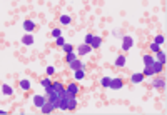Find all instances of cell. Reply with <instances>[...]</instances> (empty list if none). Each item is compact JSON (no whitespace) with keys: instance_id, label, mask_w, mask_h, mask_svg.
Returning a JSON list of instances; mask_svg holds the SVG:
<instances>
[{"instance_id":"cell-27","label":"cell","mask_w":167,"mask_h":115,"mask_svg":"<svg viewBox=\"0 0 167 115\" xmlns=\"http://www.w3.org/2000/svg\"><path fill=\"white\" fill-rule=\"evenodd\" d=\"M55 43H57L59 47H62V45L65 43V38L62 37V35H60V37H57V38H55Z\"/></svg>"},{"instance_id":"cell-15","label":"cell","mask_w":167,"mask_h":115,"mask_svg":"<svg viewBox=\"0 0 167 115\" xmlns=\"http://www.w3.org/2000/svg\"><path fill=\"white\" fill-rule=\"evenodd\" d=\"M125 65V55H119L115 58V67H124Z\"/></svg>"},{"instance_id":"cell-6","label":"cell","mask_w":167,"mask_h":115,"mask_svg":"<svg viewBox=\"0 0 167 115\" xmlns=\"http://www.w3.org/2000/svg\"><path fill=\"white\" fill-rule=\"evenodd\" d=\"M84 67H85V65L80 62L79 58H75L74 62H70L69 64V68H72V70H79V68H84Z\"/></svg>"},{"instance_id":"cell-8","label":"cell","mask_w":167,"mask_h":115,"mask_svg":"<svg viewBox=\"0 0 167 115\" xmlns=\"http://www.w3.org/2000/svg\"><path fill=\"white\" fill-rule=\"evenodd\" d=\"M23 29H25V32H27V33H30L32 30L35 29V23H34L32 20H25V22H23Z\"/></svg>"},{"instance_id":"cell-1","label":"cell","mask_w":167,"mask_h":115,"mask_svg":"<svg viewBox=\"0 0 167 115\" xmlns=\"http://www.w3.org/2000/svg\"><path fill=\"white\" fill-rule=\"evenodd\" d=\"M64 97H65V102H67V110H74L77 107V98L74 94H69L67 90L64 92Z\"/></svg>"},{"instance_id":"cell-7","label":"cell","mask_w":167,"mask_h":115,"mask_svg":"<svg viewBox=\"0 0 167 115\" xmlns=\"http://www.w3.org/2000/svg\"><path fill=\"white\" fill-rule=\"evenodd\" d=\"M44 102H45V97L44 95H35L34 97V105L35 107H39L40 108V107L44 105Z\"/></svg>"},{"instance_id":"cell-16","label":"cell","mask_w":167,"mask_h":115,"mask_svg":"<svg viewBox=\"0 0 167 115\" xmlns=\"http://www.w3.org/2000/svg\"><path fill=\"white\" fill-rule=\"evenodd\" d=\"M2 92H3V95H12L13 94V88L10 85H7V84H3L2 85Z\"/></svg>"},{"instance_id":"cell-17","label":"cell","mask_w":167,"mask_h":115,"mask_svg":"<svg viewBox=\"0 0 167 115\" xmlns=\"http://www.w3.org/2000/svg\"><path fill=\"white\" fill-rule=\"evenodd\" d=\"M144 78H146V77L142 75V74H134V75H132V84H140Z\"/></svg>"},{"instance_id":"cell-34","label":"cell","mask_w":167,"mask_h":115,"mask_svg":"<svg viewBox=\"0 0 167 115\" xmlns=\"http://www.w3.org/2000/svg\"><path fill=\"white\" fill-rule=\"evenodd\" d=\"M3 114H5V110H0V115H3Z\"/></svg>"},{"instance_id":"cell-21","label":"cell","mask_w":167,"mask_h":115,"mask_svg":"<svg viewBox=\"0 0 167 115\" xmlns=\"http://www.w3.org/2000/svg\"><path fill=\"white\" fill-rule=\"evenodd\" d=\"M156 53H157V62H160V64H166V53H164V52H160V50H159V52H156Z\"/></svg>"},{"instance_id":"cell-30","label":"cell","mask_w":167,"mask_h":115,"mask_svg":"<svg viewBox=\"0 0 167 115\" xmlns=\"http://www.w3.org/2000/svg\"><path fill=\"white\" fill-rule=\"evenodd\" d=\"M154 42H156L157 45H162V43H164V35H157V37H156V40H154Z\"/></svg>"},{"instance_id":"cell-4","label":"cell","mask_w":167,"mask_h":115,"mask_svg":"<svg viewBox=\"0 0 167 115\" xmlns=\"http://www.w3.org/2000/svg\"><path fill=\"white\" fill-rule=\"evenodd\" d=\"M132 43H134V40H132V37H124L122 38V50H129V48L132 47Z\"/></svg>"},{"instance_id":"cell-33","label":"cell","mask_w":167,"mask_h":115,"mask_svg":"<svg viewBox=\"0 0 167 115\" xmlns=\"http://www.w3.org/2000/svg\"><path fill=\"white\" fill-rule=\"evenodd\" d=\"M54 72H55V68L49 65V67H47V75H54Z\"/></svg>"},{"instance_id":"cell-28","label":"cell","mask_w":167,"mask_h":115,"mask_svg":"<svg viewBox=\"0 0 167 115\" xmlns=\"http://www.w3.org/2000/svg\"><path fill=\"white\" fill-rule=\"evenodd\" d=\"M60 35H62V30H60V29H54V30H52V37H54V38L60 37Z\"/></svg>"},{"instance_id":"cell-20","label":"cell","mask_w":167,"mask_h":115,"mask_svg":"<svg viewBox=\"0 0 167 115\" xmlns=\"http://www.w3.org/2000/svg\"><path fill=\"white\" fill-rule=\"evenodd\" d=\"M70 22H72V19H70L69 15H62V17H60V23H62V25H69Z\"/></svg>"},{"instance_id":"cell-14","label":"cell","mask_w":167,"mask_h":115,"mask_svg":"<svg viewBox=\"0 0 167 115\" xmlns=\"http://www.w3.org/2000/svg\"><path fill=\"white\" fill-rule=\"evenodd\" d=\"M152 85L156 87V88H164V87H166V80H164V78H157V80L152 82Z\"/></svg>"},{"instance_id":"cell-29","label":"cell","mask_w":167,"mask_h":115,"mask_svg":"<svg viewBox=\"0 0 167 115\" xmlns=\"http://www.w3.org/2000/svg\"><path fill=\"white\" fill-rule=\"evenodd\" d=\"M40 84H42V87H44V88H45V87H49L50 84H52V80H50L49 77H47V78H44V80H42V82H40Z\"/></svg>"},{"instance_id":"cell-18","label":"cell","mask_w":167,"mask_h":115,"mask_svg":"<svg viewBox=\"0 0 167 115\" xmlns=\"http://www.w3.org/2000/svg\"><path fill=\"white\" fill-rule=\"evenodd\" d=\"M52 87H54L55 92H65V87L62 85L60 82H52Z\"/></svg>"},{"instance_id":"cell-5","label":"cell","mask_w":167,"mask_h":115,"mask_svg":"<svg viewBox=\"0 0 167 115\" xmlns=\"http://www.w3.org/2000/svg\"><path fill=\"white\" fill-rule=\"evenodd\" d=\"M122 85H124V82L120 78H112L110 80V88L112 90H119V88H122Z\"/></svg>"},{"instance_id":"cell-31","label":"cell","mask_w":167,"mask_h":115,"mask_svg":"<svg viewBox=\"0 0 167 115\" xmlns=\"http://www.w3.org/2000/svg\"><path fill=\"white\" fill-rule=\"evenodd\" d=\"M150 50H152V52L156 53V52H159L160 48H159V45H157V43H156V42H154V43H150Z\"/></svg>"},{"instance_id":"cell-24","label":"cell","mask_w":167,"mask_h":115,"mask_svg":"<svg viewBox=\"0 0 167 115\" xmlns=\"http://www.w3.org/2000/svg\"><path fill=\"white\" fill-rule=\"evenodd\" d=\"M110 80H112L110 77H104V78L100 80V84H102V87H105V88H107V87H110Z\"/></svg>"},{"instance_id":"cell-9","label":"cell","mask_w":167,"mask_h":115,"mask_svg":"<svg viewBox=\"0 0 167 115\" xmlns=\"http://www.w3.org/2000/svg\"><path fill=\"white\" fill-rule=\"evenodd\" d=\"M65 90H67L69 94H74V95H77V94H79V85H77V84H69Z\"/></svg>"},{"instance_id":"cell-10","label":"cell","mask_w":167,"mask_h":115,"mask_svg":"<svg viewBox=\"0 0 167 115\" xmlns=\"http://www.w3.org/2000/svg\"><path fill=\"white\" fill-rule=\"evenodd\" d=\"M150 67H152V70H154V74H160V70L164 68V64H160V62H157V60H154V64H152Z\"/></svg>"},{"instance_id":"cell-13","label":"cell","mask_w":167,"mask_h":115,"mask_svg":"<svg viewBox=\"0 0 167 115\" xmlns=\"http://www.w3.org/2000/svg\"><path fill=\"white\" fill-rule=\"evenodd\" d=\"M142 60H144V64H146V67H150V65L154 64V57H152V55H149V53H146V55L142 57Z\"/></svg>"},{"instance_id":"cell-2","label":"cell","mask_w":167,"mask_h":115,"mask_svg":"<svg viewBox=\"0 0 167 115\" xmlns=\"http://www.w3.org/2000/svg\"><path fill=\"white\" fill-rule=\"evenodd\" d=\"M40 112L42 114H50V112H54V105H52V102L49 100V97L45 95V102H44V105L40 107Z\"/></svg>"},{"instance_id":"cell-23","label":"cell","mask_w":167,"mask_h":115,"mask_svg":"<svg viewBox=\"0 0 167 115\" xmlns=\"http://www.w3.org/2000/svg\"><path fill=\"white\" fill-rule=\"evenodd\" d=\"M20 88H22V90H29L30 88V82L29 80H20Z\"/></svg>"},{"instance_id":"cell-25","label":"cell","mask_w":167,"mask_h":115,"mask_svg":"<svg viewBox=\"0 0 167 115\" xmlns=\"http://www.w3.org/2000/svg\"><path fill=\"white\" fill-rule=\"evenodd\" d=\"M62 48H64V52H65V53H69V52H74V47H72L70 43H64V45H62Z\"/></svg>"},{"instance_id":"cell-12","label":"cell","mask_w":167,"mask_h":115,"mask_svg":"<svg viewBox=\"0 0 167 115\" xmlns=\"http://www.w3.org/2000/svg\"><path fill=\"white\" fill-rule=\"evenodd\" d=\"M100 45H102V38L100 37H94L92 38V42H90V47L92 48H99Z\"/></svg>"},{"instance_id":"cell-22","label":"cell","mask_w":167,"mask_h":115,"mask_svg":"<svg viewBox=\"0 0 167 115\" xmlns=\"http://www.w3.org/2000/svg\"><path fill=\"white\" fill-rule=\"evenodd\" d=\"M142 75H144V77H152V75H154L152 67H146V68H144V72H142Z\"/></svg>"},{"instance_id":"cell-26","label":"cell","mask_w":167,"mask_h":115,"mask_svg":"<svg viewBox=\"0 0 167 115\" xmlns=\"http://www.w3.org/2000/svg\"><path fill=\"white\" fill-rule=\"evenodd\" d=\"M75 58H77V55H75L74 52H69V53H67V64H70V62H74Z\"/></svg>"},{"instance_id":"cell-3","label":"cell","mask_w":167,"mask_h":115,"mask_svg":"<svg viewBox=\"0 0 167 115\" xmlns=\"http://www.w3.org/2000/svg\"><path fill=\"white\" fill-rule=\"evenodd\" d=\"M77 50H79L80 55H87V53H90V52H92V47H90V45H87V43H80Z\"/></svg>"},{"instance_id":"cell-32","label":"cell","mask_w":167,"mask_h":115,"mask_svg":"<svg viewBox=\"0 0 167 115\" xmlns=\"http://www.w3.org/2000/svg\"><path fill=\"white\" fill-rule=\"evenodd\" d=\"M92 38H94V35H92V33H87V35H85V43H87V45H90Z\"/></svg>"},{"instance_id":"cell-19","label":"cell","mask_w":167,"mask_h":115,"mask_svg":"<svg viewBox=\"0 0 167 115\" xmlns=\"http://www.w3.org/2000/svg\"><path fill=\"white\" fill-rule=\"evenodd\" d=\"M74 72H75V80H82V78H84V77H85V72H84V68H79V70H74Z\"/></svg>"},{"instance_id":"cell-11","label":"cell","mask_w":167,"mask_h":115,"mask_svg":"<svg viewBox=\"0 0 167 115\" xmlns=\"http://www.w3.org/2000/svg\"><path fill=\"white\" fill-rule=\"evenodd\" d=\"M22 43H23V45H32V43H34V37H32L30 33H25V35L22 37Z\"/></svg>"}]
</instances>
